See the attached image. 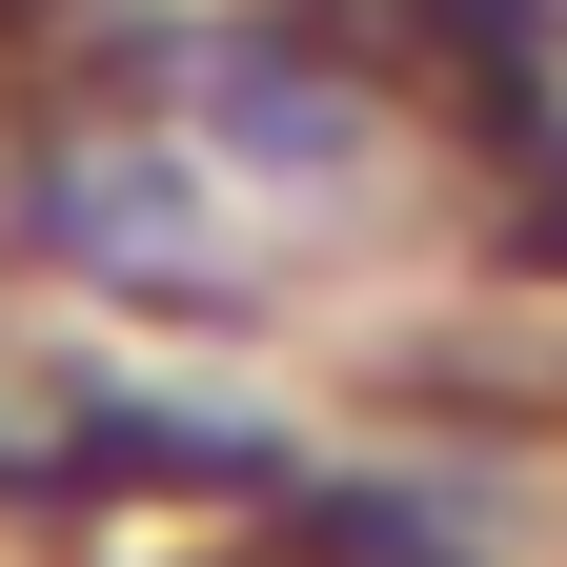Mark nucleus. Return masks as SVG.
<instances>
[{"instance_id":"f257e3e1","label":"nucleus","mask_w":567,"mask_h":567,"mask_svg":"<svg viewBox=\"0 0 567 567\" xmlns=\"http://www.w3.org/2000/svg\"><path fill=\"white\" fill-rule=\"evenodd\" d=\"M284 567H466V527H425L405 486H305L284 507Z\"/></svg>"},{"instance_id":"f03ea898","label":"nucleus","mask_w":567,"mask_h":567,"mask_svg":"<svg viewBox=\"0 0 567 567\" xmlns=\"http://www.w3.org/2000/svg\"><path fill=\"white\" fill-rule=\"evenodd\" d=\"M21 21H41V0H0V41H21Z\"/></svg>"},{"instance_id":"7ed1b4c3","label":"nucleus","mask_w":567,"mask_h":567,"mask_svg":"<svg viewBox=\"0 0 567 567\" xmlns=\"http://www.w3.org/2000/svg\"><path fill=\"white\" fill-rule=\"evenodd\" d=\"M264 567H284V547H264Z\"/></svg>"}]
</instances>
